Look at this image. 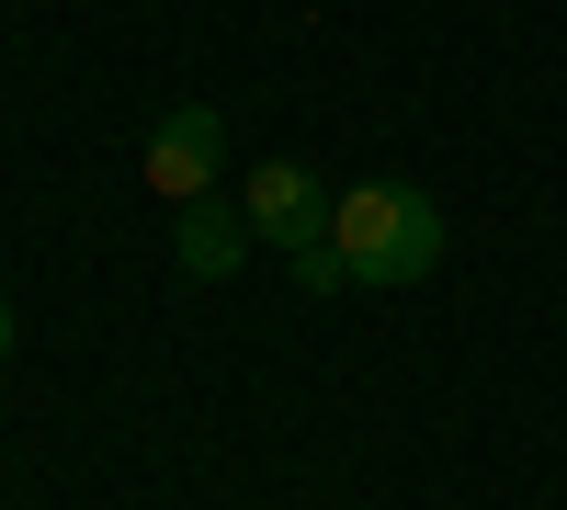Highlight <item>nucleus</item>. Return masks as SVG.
<instances>
[{"instance_id":"obj_5","label":"nucleus","mask_w":567,"mask_h":510,"mask_svg":"<svg viewBox=\"0 0 567 510\" xmlns=\"http://www.w3.org/2000/svg\"><path fill=\"white\" fill-rule=\"evenodd\" d=\"M0 363H12V306H0Z\"/></svg>"},{"instance_id":"obj_4","label":"nucleus","mask_w":567,"mask_h":510,"mask_svg":"<svg viewBox=\"0 0 567 510\" xmlns=\"http://www.w3.org/2000/svg\"><path fill=\"white\" fill-rule=\"evenodd\" d=\"M250 239H261L250 205H227V194H194L171 216V250H182V272H205V284H227V272L250 261Z\"/></svg>"},{"instance_id":"obj_1","label":"nucleus","mask_w":567,"mask_h":510,"mask_svg":"<svg viewBox=\"0 0 567 510\" xmlns=\"http://www.w3.org/2000/svg\"><path fill=\"white\" fill-rule=\"evenodd\" d=\"M329 239H341L352 284H420L443 261V216L409 181H352V194H329Z\"/></svg>"},{"instance_id":"obj_2","label":"nucleus","mask_w":567,"mask_h":510,"mask_svg":"<svg viewBox=\"0 0 567 510\" xmlns=\"http://www.w3.org/2000/svg\"><path fill=\"white\" fill-rule=\"evenodd\" d=\"M239 205H250V227L296 261V284L307 295H341L352 272H341V239H329V205H318V170L307 159H261L250 181H239Z\"/></svg>"},{"instance_id":"obj_3","label":"nucleus","mask_w":567,"mask_h":510,"mask_svg":"<svg viewBox=\"0 0 567 510\" xmlns=\"http://www.w3.org/2000/svg\"><path fill=\"white\" fill-rule=\"evenodd\" d=\"M216 170H227V125H216L205 103H182V114H159V136H148V159H136V181H148V194H171V205H194V194H216Z\"/></svg>"}]
</instances>
